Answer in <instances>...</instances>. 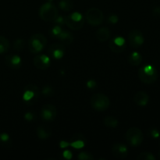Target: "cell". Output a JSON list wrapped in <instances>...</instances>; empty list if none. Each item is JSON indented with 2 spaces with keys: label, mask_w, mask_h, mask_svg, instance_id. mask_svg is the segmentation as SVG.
<instances>
[{
  "label": "cell",
  "mask_w": 160,
  "mask_h": 160,
  "mask_svg": "<svg viewBox=\"0 0 160 160\" xmlns=\"http://www.w3.org/2000/svg\"><path fill=\"white\" fill-rule=\"evenodd\" d=\"M139 79L146 84H152L158 78V72L152 65H145L138 70Z\"/></svg>",
  "instance_id": "1"
},
{
  "label": "cell",
  "mask_w": 160,
  "mask_h": 160,
  "mask_svg": "<svg viewBox=\"0 0 160 160\" xmlns=\"http://www.w3.org/2000/svg\"><path fill=\"white\" fill-rule=\"evenodd\" d=\"M58 16L59 11L57 7L49 2L41 6L39 9V17L45 22L54 21Z\"/></svg>",
  "instance_id": "2"
},
{
  "label": "cell",
  "mask_w": 160,
  "mask_h": 160,
  "mask_svg": "<svg viewBox=\"0 0 160 160\" xmlns=\"http://www.w3.org/2000/svg\"><path fill=\"white\" fill-rule=\"evenodd\" d=\"M47 44V39L43 34H36L31 35L30 38L28 45L31 52L34 54H38L44 49Z\"/></svg>",
  "instance_id": "3"
},
{
  "label": "cell",
  "mask_w": 160,
  "mask_h": 160,
  "mask_svg": "<svg viewBox=\"0 0 160 160\" xmlns=\"http://www.w3.org/2000/svg\"><path fill=\"white\" fill-rule=\"evenodd\" d=\"M90 103L92 107L95 110L102 112L106 110L109 107L110 101L108 96H106L104 94L97 93L92 96L90 100Z\"/></svg>",
  "instance_id": "4"
},
{
  "label": "cell",
  "mask_w": 160,
  "mask_h": 160,
  "mask_svg": "<svg viewBox=\"0 0 160 160\" xmlns=\"http://www.w3.org/2000/svg\"><path fill=\"white\" fill-rule=\"evenodd\" d=\"M125 138L128 144L132 147L139 146L144 139L143 133L138 128H129L126 132Z\"/></svg>",
  "instance_id": "5"
},
{
  "label": "cell",
  "mask_w": 160,
  "mask_h": 160,
  "mask_svg": "<svg viewBox=\"0 0 160 160\" xmlns=\"http://www.w3.org/2000/svg\"><path fill=\"white\" fill-rule=\"evenodd\" d=\"M85 20L90 25L98 26V25L102 23L103 20H104V15L99 9L92 7L88 9L86 12Z\"/></svg>",
  "instance_id": "6"
},
{
  "label": "cell",
  "mask_w": 160,
  "mask_h": 160,
  "mask_svg": "<svg viewBox=\"0 0 160 160\" xmlns=\"http://www.w3.org/2000/svg\"><path fill=\"white\" fill-rule=\"evenodd\" d=\"M84 19L80 12H74L65 17V24L74 31L81 30L84 24Z\"/></svg>",
  "instance_id": "7"
},
{
  "label": "cell",
  "mask_w": 160,
  "mask_h": 160,
  "mask_svg": "<svg viewBox=\"0 0 160 160\" xmlns=\"http://www.w3.org/2000/svg\"><path fill=\"white\" fill-rule=\"evenodd\" d=\"M40 95V90L38 87L34 84H29L24 88V92L23 95V99L26 102L31 104L32 102L37 100Z\"/></svg>",
  "instance_id": "8"
},
{
  "label": "cell",
  "mask_w": 160,
  "mask_h": 160,
  "mask_svg": "<svg viewBox=\"0 0 160 160\" xmlns=\"http://www.w3.org/2000/svg\"><path fill=\"white\" fill-rule=\"evenodd\" d=\"M128 41L131 47L134 48H138L144 44L145 38L140 31L134 29L130 31L128 34Z\"/></svg>",
  "instance_id": "9"
},
{
  "label": "cell",
  "mask_w": 160,
  "mask_h": 160,
  "mask_svg": "<svg viewBox=\"0 0 160 160\" xmlns=\"http://www.w3.org/2000/svg\"><path fill=\"white\" fill-rule=\"evenodd\" d=\"M57 110L56 106L52 104L44 105L41 109V117L45 121H52L56 119Z\"/></svg>",
  "instance_id": "10"
},
{
  "label": "cell",
  "mask_w": 160,
  "mask_h": 160,
  "mask_svg": "<svg viewBox=\"0 0 160 160\" xmlns=\"http://www.w3.org/2000/svg\"><path fill=\"white\" fill-rule=\"evenodd\" d=\"M109 48L113 52L120 53L123 52L126 48V42L125 39L122 37H117L112 39L109 42Z\"/></svg>",
  "instance_id": "11"
},
{
  "label": "cell",
  "mask_w": 160,
  "mask_h": 160,
  "mask_svg": "<svg viewBox=\"0 0 160 160\" xmlns=\"http://www.w3.org/2000/svg\"><path fill=\"white\" fill-rule=\"evenodd\" d=\"M48 52L55 59H60L65 54V48L61 43H53L48 47Z\"/></svg>",
  "instance_id": "12"
},
{
  "label": "cell",
  "mask_w": 160,
  "mask_h": 160,
  "mask_svg": "<svg viewBox=\"0 0 160 160\" xmlns=\"http://www.w3.org/2000/svg\"><path fill=\"white\" fill-rule=\"evenodd\" d=\"M112 152L114 157L119 159H123L128 156V148L124 144L116 143L112 148Z\"/></svg>",
  "instance_id": "13"
},
{
  "label": "cell",
  "mask_w": 160,
  "mask_h": 160,
  "mask_svg": "<svg viewBox=\"0 0 160 160\" xmlns=\"http://www.w3.org/2000/svg\"><path fill=\"white\" fill-rule=\"evenodd\" d=\"M34 65L39 70H46L50 66V59L47 55L38 54L34 58Z\"/></svg>",
  "instance_id": "14"
},
{
  "label": "cell",
  "mask_w": 160,
  "mask_h": 160,
  "mask_svg": "<svg viewBox=\"0 0 160 160\" xmlns=\"http://www.w3.org/2000/svg\"><path fill=\"white\" fill-rule=\"evenodd\" d=\"M5 62L12 69H19L22 65V59L17 55H7L5 58Z\"/></svg>",
  "instance_id": "15"
},
{
  "label": "cell",
  "mask_w": 160,
  "mask_h": 160,
  "mask_svg": "<svg viewBox=\"0 0 160 160\" xmlns=\"http://www.w3.org/2000/svg\"><path fill=\"white\" fill-rule=\"evenodd\" d=\"M134 101L138 106H147L148 101H149V96L146 92H143V91H139L134 95Z\"/></svg>",
  "instance_id": "16"
},
{
  "label": "cell",
  "mask_w": 160,
  "mask_h": 160,
  "mask_svg": "<svg viewBox=\"0 0 160 160\" xmlns=\"http://www.w3.org/2000/svg\"><path fill=\"white\" fill-rule=\"evenodd\" d=\"M56 38L59 39L61 44H62L64 46L71 45L73 42V37L71 33L67 31H62V30Z\"/></svg>",
  "instance_id": "17"
},
{
  "label": "cell",
  "mask_w": 160,
  "mask_h": 160,
  "mask_svg": "<svg viewBox=\"0 0 160 160\" xmlns=\"http://www.w3.org/2000/svg\"><path fill=\"white\" fill-rule=\"evenodd\" d=\"M111 36V31L107 27H103L99 28L96 31V38L100 42H104L109 40Z\"/></svg>",
  "instance_id": "18"
},
{
  "label": "cell",
  "mask_w": 160,
  "mask_h": 160,
  "mask_svg": "<svg viewBox=\"0 0 160 160\" xmlns=\"http://www.w3.org/2000/svg\"><path fill=\"white\" fill-rule=\"evenodd\" d=\"M37 135L42 140H45L52 135V131L48 127L42 125L37 128Z\"/></svg>",
  "instance_id": "19"
},
{
  "label": "cell",
  "mask_w": 160,
  "mask_h": 160,
  "mask_svg": "<svg viewBox=\"0 0 160 160\" xmlns=\"http://www.w3.org/2000/svg\"><path fill=\"white\" fill-rule=\"evenodd\" d=\"M128 61L132 66H138L142 62V56L138 52H134L129 56Z\"/></svg>",
  "instance_id": "20"
},
{
  "label": "cell",
  "mask_w": 160,
  "mask_h": 160,
  "mask_svg": "<svg viewBox=\"0 0 160 160\" xmlns=\"http://www.w3.org/2000/svg\"><path fill=\"white\" fill-rule=\"evenodd\" d=\"M103 123L105 126L109 128H116L118 126L119 121L116 117H111V116H108V117H105L103 120Z\"/></svg>",
  "instance_id": "21"
},
{
  "label": "cell",
  "mask_w": 160,
  "mask_h": 160,
  "mask_svg": "<svg viewBox=\"0 0 160 160\" xmlns=\"http://www.w3.org/2000/svg\"><path fill=\"white\" fill-rule=\"evenodd\" d=\"M10 44L9 40L4 36H0V54L6 53L9 50Z\"/></svg>",
  "instance_id": "22"
},
{
  "label": "cell",
  "mask_w": 160,
  "mask_h": 160,
  "mask_svg": "<svg viewBox=\"0 0 160 160\" xmlns=\"http://www.w3.org/2000/svg\"><path fill=\"white\" fill-rule=\"evenodd\" d=\"M59 6L62 10L68 12L73 8V2L71 0H61L59 2Z\"/></svg>",
  "instance_id": "23"
},
{
  "label": "cell",
  "mask_w": 160,
  "mask_h": 160,
  "mask_svg": "<svg viewBox=\"0 0 160 160\" xmlns=\"http://www.w3.org/2000/svg\"><path fill=\"white\" fill-rule=\"evenodd\" d=\"M138 160H156V156L151 152H142L137 156Z\"/></svg>",
  "instance_id": "24"
},
{
  "label": "cell",
  "mask_w": 160,
  "mask_h": 160,
  "mask_svg": "<svg viewBox=\"0 0 160 160\" xmlns=\"http://www.w3.org/2000/svg\"><path fill=\"white\" fill-rule=\"evenodd\" d=\"M85 143H86L85 140H82V139H77V140L72 141L71 143L70 144V145L73 147V148L78 149V148H83V147H84Z\"/></svg>",
  "instance_id": "25"
},
{
  "label": "cell",
  "mask_w": 160,
  "mask_h": 160,
  "mask_svg": "<svg viewBox=\"0 0 160 160\" xmlns=\"http://www.w3.org/2000/svg\"><path fill=\"white\" fill-rule=\"evenodd\" d=\"M24 40L23 39H17L13 43L14 49L17 51H22L24 48Z\"/></svg>",
  "instance_id": "26"
},
{
  "label": "cell",
  "mask_w": 160,
  "mask_h": 160,
  "mask_svg": "<svg viewBox=\"0 0 160 160\" xmlns=\"http://www.w3.org/2000/svg\"><path fill=\"white\" fill-rule=\"evenodd\" d=\"M54 89L49 85H46L42 89V94H43L45 96H51L54 94Z\"/></svg>",
  "instance_id": "27"
},
{
  "label": "cell",
  "mask_w": 160,
  "mask_h": 160,
  "mask_svg": "<svg viewBox=\"0 0 160 160\" xmlns=\"http://www.w3.org/2000/svg\"><path fill=\"white\" fill-rule=\"evenodd\" d=\"M78 158L79 159L81 160H92L94 159L93 156L92 154L88 152H81L79 155H78Z\"/></svg>",
  "instance_id": "28"
},
{
  "label": "cell",
  "mask_w": 160,
  "mask_h": 160,
  "mask_svg": "<svg viewBox=\"0 0 160 160\" xmlns=\"http://www.w3.org/2000/svg\"><path fill=\"white\" fill-rule=\"evenodd\" d=\"M61 31H62V28H61V27L59 26V25H57V26H55L54 28H52V30H51V35L52 36V37L57 38L58 35H59V34H60Z\"/></svg>",
  "instance_id": "29"
},
{
  "label": "cell",
  "mask_w": 160,
  "mask_h": 160,
  "mask_svg": "<svg viewBox=\"0 0 160 160\" xmlns=\"http://www.w3.org/2000/svg\"><path fill=\"white\" fill-rule=\"evenodd\" d=\"M118 20H119L118 17H117V15H115V14H112V15H110L109 17H108V22H109V23H112V24H115V23H117V22H118Z\"/></svg>",
  "instance_id": "30"
},
{
  "label": "cell",
  "mask_w": 160,
  "mask_h": 160,
  "mask_svg": "<svg viewBox=\"0 0 160 160\" xmlns=\"http://www.w3.org/2000/svg\"><path fill=\"white\" fill-rule=\"evenodd\" d=\"M0 141L3 143H7L9 142V136L6 133H2L0 134Z\"/></svg>",
  "instance_id": "31"
},
{
  "label": "cell",
  "mask_w": 160,
  "mask_h": 160,
  "mask_svg": "<svg viewBox=\"0 0 160 160\" xmlns=\"http://www.w3.org/2000/svg\"><path fill=\"white\" fill-rule=\"evenodd\" d=\"M34 117H35V116H34V114L33 113V112H26V113H25V115H24L25 120H26L27 121H29V122L32 121V120L34 119Z\"/></svg>",
  "instance_id": "32"
},
{
  "label": "cell",
  "mask_w": 160,
  "mask_h": 160,
  "mask_svg": "<svg viewBox=\"0 0 160 160\" xmlns=\"http://www.w3.org/2000/svg\"><path fill=\"white\" fill-rule=\"evenodd\" d=\"M149 133H150V135H151L153 138H157L159 137V131L155 129V128H153V129H150Z\"/></svg>",
  "instance_id": "33"
},
{
  "label": "cell",
  "mask_w": 160,
  "mask_h": 160,
  "mask_svg": "<svg viewBox=\"0 0 160 160\" xmlns=\"http://www.w3.org/2000/svg\"><path fill=\"white\" fill-rule=\"evenodd\" d=\"M54 21H56L58 25H62L65 23V17H62V16H58Z\"/></svg>",
  "instance_id": "34"
},
{
  "label": "cell",
  "mask_w": 160,
  "mask_h": 160,
  "mask_svg": "<svg viewBox=\"0 0 160 160\" xmlns=\"http://www.w3.org/2000/svg\"><path fill=\"white\" fill-rule=\"evenodd\" d=\"M97 86L96 81L94 80H89L87 82V87L90 89H94Z\"/></svg>",
  "instance_id": "35"
},
{
  "label": "cell",
  "mask_w": 160,
  "mask_h": 160,
  "mask_svg": "<svg viewBox=\"0 0 160 160\" xmlns=\"http://www.w3.org/2000/svg\"><path fill=\"white\" fill-rule=\"evenodd\" d=\"M72 156H73L72 152L70 151H69V150H67V151H65L63 152V157L65 158V159H70L72 158Z\"/></svg>",
  "instance_id": "36"
},
{
  "label": "cell",
  "mask_w": 160,
  "mask_h": 160,
  "mask_svg": "<svg viewBox=\"0 0 160 160\" xmlns=\"http://www.w3.org/2000/svg\"><path fill=\"white\" fill-rule=\"evenodd\" d=\"M153 15L155 16V17H160V7L159 6H156V7H155L154 9H153Z\"/></svg>",
  "instance_id": "37"
},
{
  "label": "cell",
  "mask_w": 160,
  "mask_h": 160,
  "mask_svg": "<svg viewBox=\"0 0 160 160\" xmlns=\"http://www.w3.org/2000/svg\"><path fill=\"white\" fill-rule=\"evenodd\" d=\"M59 145H60L61 148H67V147H68L69 145H70V144L67 143V142H64V141H62V142H60V144H59Z\"/></svg>",
  "instance_id": "38"
},
{
  "label": "cell",
  "mask_w": 160,
  "mask_h": 160,
  "mask_svg": "<svg viewBox=\"0 0 160 160\" xmlns=\"http://www.w3.org/2000/svg\"><path fill=\"white\" fill-rule=\"evenodd\" d=\"M47 1H48V2H52L53 0H47Z\"/></svg>",
  "instance_id": "39"
},
{
  "label": "cell",
  "mask_w": 160,
  "mask_h": 160,
  "mask_svg": "<svg viewBox=\"0 0 160 160\" xmlns=\"http://www.w3.org/2000/svg\"><path fill=\"white\" fill-rule=\"evenodd\" d=\"M159 157L160 158V152H159Z\"/></svg>",
  "instance_id": "40"
}]
</instances>
